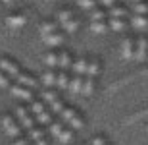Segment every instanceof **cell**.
<instances>
[{
  "mask_svg": "<svg viewBox=\"0 0 148 145\" xmlns=\"http://www.w3.org/2000/svg\"><path fill=\"white\" fill-rule=\"evenodd\" d=\"M96 4H98V0H79V6L81 8H87V10L96 8Z\"/></svg>",
  "mask_w": 148,
  "mask_h": 145,
  "instance_id": "836d02e7",
  "label": "cell"
},
{
  "mask_svg": "<svg viewBox=\"0 0 148 145\" xmlns=\"http://www.w3.org/2000/svg\"><path fill=\"white\" fill-rule=\"evenodd\" d=\"M69 19H73V12L71 10H62L60 14H58V22H60V25L66 23V22H69Z\"/></svg>",
  "mask_w": 148,
  "mask_h": 145,
  "instance_id": "4dcf8cb0",
  "label": "cell"
},
{
  "mask_svg": "<svg viewBox=\"0 0 148 145\" xmlns=\"http://www.w3.org/2000/svg\"><path fill=\"white\" fill-rule=\"evenodd\" d=\"M71 70H73V76H87V70H88V58H85V56H79L75 62H73V66H71Z\"/></svg>",
  "mask_w": 148,
  "mask_h": 145,
  "instance_id": "ba28073f",
  "label": "cell"
},
{
  "mask_svg": "<svg viewBox=\"0 0 148 145\" xmlns=\"http://www.w3.org/2000/svg\"><path fill=\"white\" fill-rule=\"evenodd\" d=\"M42 99L48 103V105H52L54 101H58L60 97L56 95V91H52V89H46V91H42Z\"/></svg>",
  "mask_w": 148,
  "mask_h": 145,
  "instance_id": "f546056e",
  "label": "cell"
},
{
  "mask_svg": "<svg viewBox=\"0 0 148 145\" xmlns=\"http://www.w3.org/2000/svg\"><path fill=\"white\" fill-rule=\"evenodd\" d=\"M58 66H60L62 70H69V68L73 66V62H71V54H69L67 50L60 52V62H58Z\"/></svg>",
  "mask_w": 148,
  "mask_h": 145,
  "instance_id": "ffe728a7",
  "label": "cell"
},
{
  "mask_svg": "<svg viewBox=\"0 0 148 145\" xmlns=\"http://www.w3.org/2000/svg\"><path fill=\"white\" fill-rule=\"evenodd\" d=\"M12 95L17 97V99H23V101H33V89L27 87V85H21V83H16L10 87Z\"/></svg>",
  "mask_w": 148,
  "mask_h": 145,
  "instance_id": "277c9868",
  "label": "cell"
},
{
  "mask_svg": "<svg viewBox=\"0 0 148 145\" xmlns=\"http://www.w3.org/2000/svg\"><path fill=\"white\" fill-rule=\"evenodd\" d=\"M148 58V37L146 35H138L137 37V58L135 60H146Z\"/></svg>",
  "mask_w": 148,
  "mask_h": 145,
  "instance_id": "8992f818",
  "label": "cell"
},
{
  "mask_svg": "<svg viewBox=\"0 0 148 145\" xmlns=\"http://www.w3.org/2000/svg\"><path fill=\"white\" fill-rule=\"evenodd\" d=\"M119 50L125 60H135L137 58V37H125L121 41Z\"/></svg>",
  "mask_w": 148,
  "mask_h": 145,
  "instance_id": "7a4b0ae2",
  "label": "cell"
},
{
  "mask_svg": "<svg viewBox=\"0 0 148 145\" xmlns=\"http://www.w3.org/2000/svg\"><path fill=\"white\" fill-rule=\"evenodd\" d=\"M83 81H85V78H83V76H73L71 83H69V91H71V93H81Z\"/></svg>",
  "mask_w": 148,
  "mask_h": 145,
  "instance_id": "7402d4cb",
  "label": "cell"
},
{
  "mask_svg": "<svg viewBox=\"0 0 148 145\" xmlns=\"http://www.w3.org/2000/svg\"><path fill=\"white\" fill-rule=\"evenodd\" d=\"M98 2H100L102 6H106V8H114L117 0H98Z\"/></svg>",
  "mask_w": 148,
  "mask_h": 145,
  "instance_id": "8d00e7d4",
  "label": "cell"
},
{
  "mask_svg": "<svg viewBox=\"0 0 148 145\" xmlns=\"http://www.w3.org/2000/svg\"><path fill=\"white\" fill-rule=\"evenodd\" d=\"M127 16V8L121 4H115L114 8L108 10V17H125Z\"/></svg>",
  "mask_w": 148,
  "mask_h": 145,
  "instance_id": "44dd1931",
  "label": "cell"
},
{
  "mask_svg": "<svg viewBox=\"0 0 148 145\" xmlns=\"http://www.w3.org/2000/svg\"><path fill=\"white\" fill-rule=\"evenodd\" d=\"M106 19H108V12L100 10V8L92 10V22H106Z\"/></svg>",
  "mask_w": 148,
  "mask_h": 145,
  "instance_id": "f1b7e54d",
  "label": "cell"
},
{
  "mask_svg": "<svg viewBox=\"0 0 148 145\" xmlns=\"http://www.w3.org/2000/svg\"><path fill=\"white\" fill-rule=\"evenodd\" d=\"M131 2H133V4H135V2H144V0H131Z\"/></svg>",
  "mask_w": 148,
  "mask_h": 145,
  "instance_id": "60d3db41",
  "label": "cell"
},
{
  "mask_svg": "<svg viewBox=\"0 0 148 145\" xmlns=\"http://www.w3.org/2000/svg\"><path fill=\"white\" fill-rule=\"evenodd\" d=\"M35 118H37L42 126H50V124L54 122V120H52V112H46V108H44V110H40L38 114H35Z\"/></svg>",
  "mask_w": 148,
  "mask_h": 145,
  "instance_id": "603a6c76",
  "label": "cell"
},
{
  "mask_svg": "<svg viewBox=\"0 0 148 145\" xmlns=\"http://www.w3.org/2000/svg\"><path fill=\"white\" fill-rule=\"evenodd\" d=\"M60 118H62V122L69 124V128H73V130H81L83 126H85L83 116H81V114H77V112L73 110V108H69V106H66V108L60 112Z\"/></svg>",
  "mask_w": 148,
  "mask_h": 145,
  "instance_id": "6da1fadb",
  "label": "cell"
},
{
  "mask_svg": "<svg viewBox=\"0 0 148 145\" xmlns=\"http://www.w3.org/2000/svg\"><path fill=\"white\" fill-rule=\"evenodd\" d=\"M131 25L137 29V31H140V33H143V31H146V29H148V16H138V14H133V16H131Z\"/></svg>",
  "mask_w": 148,
  "mask_h": 145,
  "instance_id": "9c48e42d",
  "label": "cell"
},
{
  "mask_svg": "<svg viewBox=\"0 0 148 145\" xmlns=\"http://www.w3.org/2000/svg\"><path fill=\"white\" fill-rule=\"evenodd\" d=\"M131 12L133 14H138V16H148V0L131 4Z\"/></svg>",
  "mask_w": 148,
  "mask_h": 145,
  "instance_id": "d6986e66",
  "label": "cell"
},
{
  "mask_svg": "<svg viewBox=\"0 0 148 145\" xmlns=\"http://www.w3.org/2000/svg\"><path fill=\"white\" fill-rule=\"evenodd\" d=\"M62 132H64V124H62V122H52V124H50V134H52V135L58 137Z\"/></svg>",
  "mask_w": 148,
  "mask_h": 145,
  "instance_id": "1f68e13d",
  "label": "cell"
},
{
  "mask_svg": "<svg viewBox=\"0 0 148 145\" xmlns=\"http://www.w3.org/2000/svg\"><path fill=\"white\" fill-rule=\"evenodd\" d=\"M16 116L19 118V124H21V126L27 130V132H29L31 128H35V120L29 116V112L25 110L23 106H17V108H16Z\"/></svg>",
  "mask_w": 148,
  "mask_h": 145,
  "instance_id": "52a82bcc",
  "label": "cell"
},
{
  "mask_svg": "<svg viewBox=\"0 0 148 145\" xmlns=\"http://www.w3.org/2000/svg\"><path fill=\"white\" fill-rule=\"evenodd\" d=\"M0 70H2V72H6L10 78H17V76L21 74L19 66H17L14 60H10V58H0Z\"/></svg>",
  "mask_w": 148,
  "mask_h": 145,
  "instance_id": "5b68a950",
  "label": "cell"
},
{
  "mask_svg": "<svg viewBox=\"0 0 148 145\" xmlns=\"http://www.w3.org/2000/svg\"><path fill=\"white\" fill-rule=\"evenodd\" d=\"M40 110H44V105L40 101H33V103H31V112H33V114H38Z\"/></svg>",
  "mask_w": 148,
  "mask_h": 145,
  "instance_id": "e575fe53",
  "label": "cell"
},
{
  "mask_svg": "<svg viewBox=\"0 0 148 145\" xmlns=\"http://www.w3.org/2000/svg\"><path fill=\"white\" fill-rule=\"evenodd\" d=\"M44 62H46V66H48V68H56V66H58V62H60V54H56V52L50 50L48 54L44 56Z\"/></svg>",
  "mask_w": 148,
  "mask_h": 145,
  "instance_id": "d4e9b609",
  "label": "cell"
},
{
  "mask_svg": "<svg viewBox=\"0 0 148 145\" xmlns=\"http://www.w3.org/2000/svg\"><path fill=\"white\" fill-rule=\"evenodd\" d=\"M62 27H64V31L66 33H75L77 29H79V19H69V22H66V23H62Z\"/></svg>",
  "mask_w": 148,
  "mask_h": 145,
  "instance_id": "484cf974",
  "label": "cell"
},
{
  "mask_svg": "<svg viewBox=\"0 0 148 145\" xmlns=\"http://www.w3.org/2000/svg\"><path fill=\"white\" fill-rule=\"evenodd\" d=\"M100 70H102V64H100L98 58H88V70H87L88 78H98Z\"/></svg>",
  "mask_w": 148,
  "mask_h": 145,
  "instance_id": "4fadbf2b",
  "label": "cell"
},
{
  "mask_svg": "<svg viewBox=\"0 0 148 145\" xmlns=\"http://www.w3.org/2000/svg\"><path fill=\"white\" fill-rule=\"evenodd\" d=\"M69 83H71V79H69V72H67V70L58 72V81H56V85H58L60 89H69Z\"/></svg>",
  "mask_w": 148,
  "mask_h": 145,
  "instance_id": "2e32d148",
  "label": "cell"
},
{
  "mask_svg": "<svg viewBox=\"0 0 148 145\" xmlns=\"http://www.w3.org/2000/svg\"><path fill=\"white\" fill-rule=\"evenodd\" d=\"M2 2H4V4H12V2H14V0H2Z\"/></svg>",
  "mask_w": 148,
  "mask_h": 145,
  "instance_id": "ab89813d",
  "label": "cell"
},
{
  "mask_svg": "<svg viewBox=\"0 0 148 145\" xmlns=\"http://www.w3.org/2000/svg\"><path fill=\"white\" fill-rule=\"evenodd\" d=\"M17 83H21V85H27V87H31V89H35L37 87V79L33 78V76H29L27 72H21L19 76H17Z\"/></svg>",
  "mask_w": 148,
  "mask_h": 145,
  "instance_id": "9a60e30c",
  "label": "cell"
},
{
  "mask_svg": "<svg viewBox=\"0 0 148 145\" xmlns=\"http://www.w3.org/2000/svg\"><path fill=\"white\" fill-rule=\"evenodd\" d=\"M90 145H108L104 135H94L92 139H90Z\"/></svg>",
  "mask_w": 148,
  "mask_h": 145,
  "instance_id": "d590c367",
  "label": "cell"
},
{
  "mask_svg": "<svg viewBox=\"0 0 148 145\" xmlns=\"http://www.w3.org/2000/svg\"><path fill=\"white\" fill-rule=\"evenodd\" d=\"M64 39H66V35L64 33H50V35H44L42 37V41H44V45L46 46H58V45H62L64 43Z\"/></svg>",
  "mask_w": 148,
  "mask_h": 145,
  "instance_id": "30bf717a",
  "label": "cell"
},
{
  "mask_svg": "<svg viewBox=\"0 0 148 145\" xmlns=\"http://www.w3.org/2000/svg\"><path fill=\"white\" fill-rule=\"evenodd\" d=\"M27 134H29V139L33 141V143H37V141H40V139L44 137V132H42L40 128H31Z\"/></svg>",
  "mask_w": 148,
  "mask_h": 145,
  "instance_id": "4316f807",
  "label": "cell"
},
{
  "mask_svg": "<svg viewBox=\"0 0 148 145\" xmlns=\"http://www.w3.org/2000/svg\"><path fill=\"white\" fill-rule=\"evenodd\" d=\"M108 23H110V29L115 31V33H123L127 29L125 17H108Z\"/></svg>",
  "mask_w": 148,
  "mask_h": 145,
  "instance_id": "8fae6325",
  "label": "cell"
},
{
  "mask_svg": "<svg viewBox=\"0 0 148 145\" xmlns=\"http://www.w3.org/2000/svg\"><path fill=\"white\" fill-rule=\"evenodd\" d=\"M90 29L94 33H106L110 29V23H108V19L106 22H90Z\"/></svg>",
  "mask_w": 148,
  "mask_h": 145,
  "instance_id": "cb8c5ba5",
  "label": "cell"
},
{
  "mask_svg": "<svg viewBox=\"0 0 148 145\" xmlns=\"http://www.w3.org/2000/svg\"><path fill=\"white\" fill-rule=\"evenodd\" d=\"M35 145H48V141H46V139H44V137H42V139H40V141H37V143H35Z\"/></svg>",
  "mask_w": 148,
  "mask_h": 145,
  "instance_id": "f35d334b",
  "label": "cell"
},
{
  "mask_svg": "<svg viewBox=\"0 0 148 145\" xmlns=\"http://www.w3.org/2000/svg\"><path fill=\"white\" fill-rule=\"evenodd\" d=\"M0 87H12V79L8 74H4L0 70Z\"/></svg>",
  "mask_w": 148,
  "mask_h": 145,
  "instance_id": "d6a6232c",
  "label": "cell"
},
{
  "mask_svg": "<svg viewBox=\"0 0 148 145\" xmlns=\"http://www.w3.org/2000/svg\"><path fill=\"white\" fill-rule=\"evenodd\" d=\"M2 128H4V132L10 135V137H21V126H19L10 114L2 116Z\"/></svg>",
  "mask_w": 148,
  "mask_h": 145,
  "instance_id": "3957f363",
  "label": "cell"
},
{
  "mask_svg": "<svg viewBox=\"0 0 148 145\" xmlns=\"http://www.w3.org/2000/svg\"><path fill=\"white\" fill-rule=\"evenodd\" d=\"M56 29H58V23L56 22H42L40 25H38V31H40V35H50V33H56Z\"/></svg>",
  "mask_w": 148,
  "mask_h": 145,
  "instance_id": "e0dca14e",
  "label": "cell"
},
{
  "mask_svg": "<svg viewBox=\"0 0 148 145\" xmlns=\"http://www.w3.org/2000/svg\"><path fill=\"white\" fill-rule=\"evenodd\" d=\"M40 81H42L44 87H54L56 81H58V74L54 72V68H50V70H46V72L42 74V78H40Z\"/></svg>",
  "mask_w": 148,
  "mask_h": 145,
  "instance_id": "7c38bea8",
  "label": "cell"
},
{
  "mask_svg": "<svg viewBox=\"0 0 148 145\" xmlns=\"http://www.w3.org/2000/svg\"><path fill=\"white\" fill-rule=\"evenodd\" d=\"M25 22H27V17L23 16V14H12V16H8V19H6V23H8L10 27H14V29L23 27Z\"/></svg>",
  "mask_w": 148,
  "mask_h": 145,
  "instance_id": "5bb4252c",
  "label": "cell"
},
{
  "mask_svg": "<svg viewBox=\"0 0 148 145\" xmlns=\"http://www.w3.org/2000/svg\"><path fill=\"white\" fill-rule=\"evenodd\" d=\"M94 93V78H88V76H85V81H83V89H81V95L88 97Z\"/></svg>",
  "mask_w": 148,
  "mask_h": 145,
  "instance_id": "ac0fdd59",
  "label": "cell"
},
{
  "mask_svg": "<svg viewBox=\"0 0 148 145\" xmlns=\"http://www.w3.org/2000/svg\"><path fill=\"white\" fill-rule=\"evenodd\" d=\"M29 141L31 139H27V137H16L14 145H29Z\"/></svg>",
  "mask_w": 148,
  "mask_h": 145,
  "instance_id": "74e56055",
  "label": "cell"
},
{
  "mask_svg": "<svg viewBox=\"0 0 148 145\" xmlns=\"http://www.w3.org/2000/svg\"><path fill=\"white\" fill-rule=\"evenodd\" d=\"M58 139H60L62 143H69V141L73 139V128H64V132L58 135Z\"/></svg>",
  "mask_w": 148,
  "mask_h": 145,
  "instance_id": "83f0119b",
  "label": "cell"
}]
</instances>
